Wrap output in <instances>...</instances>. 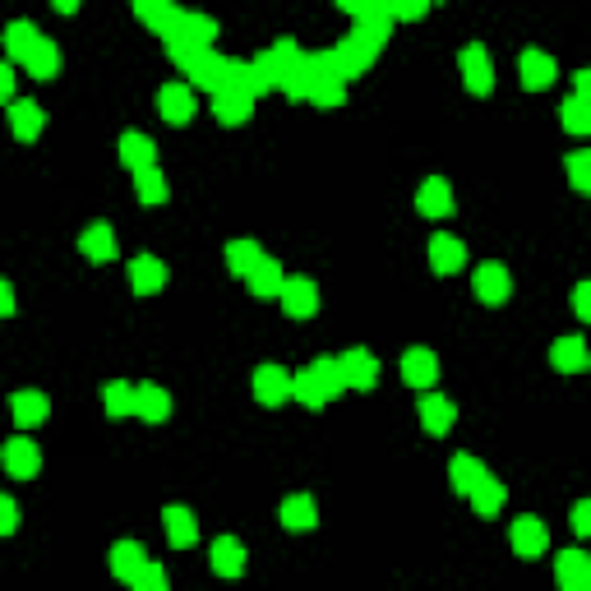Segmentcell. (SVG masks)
<instances>
[{
	"label": "cell",
	"instance_id": "43",
	"mask_svg": "<svg viewBox=\"0 0 591 591\" xmlns=\"http://www.w3.org/2000/svg\"><path fill=\"white\" fill-rule=\"evenodd\" d=\"M310 370L319 374V379H324V388L333 393V398H338V393H347V379H342V365L333 361V356H319V361H314Z\"/></svg>",
	"mask_w": 591,
	"mask_h": 591
},
{
	"label": "cell",
	"instance_id": "35",
	"mask_svg": "<svg viewBox=\"0 0 591 591\" xmlns=\"http://www.w3.org/2000/svg\"><path fill=\"white\" fill-rule=\"evenodd\" d=\"M24 70L33 74V79H56V74H61V47H56L51 37H42V42H37V51L28 56Z\"/></svg>",
	"mask_w": 591,
	"mask_h": 591
},
{
	"label": "cell",
	"instance_id": "4",
	"mask_svg": "<svg viewBox=\"0 0 591 591\" xmlns=\"http://www.w3.org/2000/svg\"><path fill=\"white\" fill-rule=\"evenodd\" d=\"M185 74H190L194 88H208V93L218 97L222 88H227V56H218V51L208 47V51H199V56H194Z\"/></svg>",
	"mask_w": 591,
	"mask_h": 591
},
{
	"label": "cell",
	"instance_id": "49",
	"mask_svg": "<svg viewBox=\"0 0 591 591\" xmlns=\"http://www.w3.org/2000/svg\"><path fill=\"white\" fill-rule=\"evenodd\" d=\"M0 97L14 107V65H0Z\"/></svg>",
	"mask_w": 591,
	"mask_h": 591
},
{
	"label": "cell",
	"instance_id": "34",
	"mask_svg": "<svg viewBox=\"0 0 591 591\" xmlns=\"http://www.w3.org/2000/svg\"><path fill=\"white\" fill-rule=\"evenodd\" d=\"M471 508H476V518H495L499 508H504V485H499L490 471H485L481 485L471 490Z\"/></svg>",
	"mask_w": 591,
	"mask_h": 591
},
{
	"label": "cell",
	"instance_id": "33",
	"mask_svg": "<svg viewBox=\"0 0 591 591\" xmlns=\"http://www.w3.org/2000/svg\"><path fill=\"white\" fill-rule=\"evenodd\" d=\"M139 416L153 425H162L171 416V393L162 384H139Z\"/></svg>",
	"mask_w": 591,
	"mask_h": 591
},
{
	"label": "cell",
	"instance_id": "11",
	"mask_svg": "<svg viewBox=\"0 0 591 591\" xmlns=\"http://www.w3.org/2000/svg\"><path fill=\"white\" fill-rule=\"evenodd\" d=\"M402 379L411 388H430L439 379V356L430 347H407L402 351Z\"/></svg>",
	"mask_w": 591,
	"mask_h": 591
},
{
	"label": "cell",
	"instance_id": "24",
	"mask_svg": "<svg viewBox=\"0 0 591 591\" xmlns=\"http://www.w3.org/2000/svg\"><path fill=\"white\" fill-rule=\"evenodd\" d=\"M42 125H47V111L37 107V102H14L10 107V130L19 144H33L37 134H42Z\"/></svg>",
	"mask_w": 591,
	"mask_h": 591
},
{
	"label": "cell",
	"instance_id": "17",
	"mask_svg": "<svg viewBox=\"0 0 591 591\" xmlns=\"http://www.w3.org/2000/svg\"><path fill=\"white\" fill-rule=\"evenodd\" d=\"M134 14H139V24H148L157 37H176V28H181V14L185 10H176V5H162V0H139L134 5Z\"/></svg>",
	"mask_w": 591,
	"mask_h": 591
},
{
	"label": "cell",
	"instance_id": "16",
	"mask_svg": "<svg viewBox=\"0 0 591 591\" xmlns=\"http://www.w3.org/2000/svg\"><path fill=\"white\" fill-rule=\"evenodd\" d=\"M10 416H14V425H19V430H33V425H42L51 416L47 393H37V388L14 393V398H10Z\"/></svg>",
	"mask_w": 591,
	"mask_h": 591
},
{
	"label": "cell",
	"instance_id": "39",
	"mask_svg": "<svg viewBox=\"0 0 591 591\" xmlns=\"http://www.w3.org/2000/svg\"><path fill=\"white\" fill-rule=\"evenodd\" d=\"M559 121H564L568 134H578V139H591V102H582V97H564V107H559Z\"/></svg>",
	"mask_w": 591,
	"mask_h": 591
},
{
	"label": "cell",
	"instance_id": "2",
	"mask_svg": "<svg viewBox=\"0 0 591 591\" xmlns=\"http://www.w3.org/2000/svg\"><path fill=\"white\" fill-rule=\"evenodd\" d=\"M471 291H476V301L481 305H504L508 291H513V278H508L504 264H481L471 273Z\"/></svg>",
	"mask_w": 591,
	"mask_h": 591
},
{
	"label": "cell",
	"instance_id": "7",
	"mask_svg": "<svg viewBox=\"0 0 591 591\" xmlns=\"http://www.w3.org/2000/svg\"><path fill=\"white\" fill-rule=\"evenodd\" d=\"M508 541H513V555L518 559H541L545 545H550V531H545L541 518H518L513 531H508Z\"/></svg>",
	"mask_w": 591,
	"mask_h": 591
},
{
	"label": "cell",
	"instance_id": "20",
	"mask_svg": "<svg viewBox=\"0 0 591 591\" xmlns=\"http://www.w3.org/2000/svg\"><path fill=\"white\" fill-rule=\"evenodd\" d=\"M79 250H84L88 264H111L116 259V231H111V222H93L79 236Z\"/></svg>",
	"mask_w": 591,
	"mask_h": 591
},
{
	"label": "cell",
	"instance_id": "18",
	"mask_svg": "<svg viewBox=\"0 0 591 591\" xmlns=\"http://www.w3.org/2000/svg\"><path fill=\"white\" fill-rule=\"evenodd\" d=\"M121 162L134 171V176H139V171H153L157 167V144L139 130H125L121 134Z\"/></svg>",
	"mask_w": 591,
	"mask_h": 591
},
{
	"label": "cell",
	"instance_id": "13",
	"mask_svg": "<svg viewBox=\"0 0 591 591\" xmlns=\"http://www.w3.org/2000/svg\"><path fill=\"white\" fill-rule=\"evenodd\" d=\"M157 111H162V121L167 125H190L194 121V93L185 84H162Z\"/></svg>",
	"mask_w": 591,
	"mask_h": 591
},
{
	"label": "cell",
	"instance_id": "47",
	"mask_svg": "<svg viewBox=\"0 0 591 591\" xmlns=\"http://www.w3.org/2000/svg\"><path fill=\"white\" fill-rule=\"evenodd\" d=\"M14 527H19V504L5 495V499H0V531H5V536H14Z\"/></svg>",
	"mask_w": 591,
	"mask_h": 591
},
{
	"label": "cell",
	"instance_id": "50",
	"mask_svg": "<svg viewBox=\"0 0 591 591\" xmlns=\"http://www.w3.org/2000/svg\"><path fill=\"white\" fill-rule=\"evenodd\" d=\"M573 97L591 102V70H578V74H573Z\"/></svg>",
	"mask_w": 591,
	"mask_h": 591
},
{
	"label": "cell",
	"instance_id": "42",
	"mask_svg": "<svg viewBox=\"0 0 591 591\" xmlns=\"http://www.w3.org/2000/svg\"><path fill=\"white\" fill-rule=\"evenodd\" d=\"M564 167H568V185H573V190H582V194H591V148L573 153Z\"/></svg>",
	"mask_w": 591,
	"mask_h": 591
},
{
	"label": "cell",
	"instance_id": "3",
	"mask_svg": "<svg viewBox=\"0 0 591 591\" xmlns=\"http://www.w3.org/2000/svg\"><path fill=\"white\" fill-rule=\"evenodd\" d=\"M333 56H338V74L342 79H356V74H365L374 65V56H379V47L374 42H365V37H342L338 47H333Z\"/></svg>",
	"mask_w": 591,
	"mask_h": 591
},
{
	"label": "cell",
	"instance_id": "12",
	"mask_svg": "<svg viewBox=\"0 0 591 591\" xmlns=\"http://www.w3.org/2000/svg\"><path fill=\"white\" fill-rule=\"evenodd\" d=\"M518 74H522V88H531V93H541V88L555 84V56L550 51H522V61H518Z\"/></svg>",
	"mask_w": 591,
	"mask_h": 591
},
{
	"label": "cell",
	"instance_id": "22",
	"mask_svg": "<svg viewBox=\"0 0 591 591\" xmlns=\"http://www.w3.org/2000/svg\"><path fill=\"white\" fill-rule=\"evenodd\" d=\"M550 365L564 374H582V370H591V347L582 338H559L550 347Z\"/></svg>",
	"mask_w": 591,
	"mask_h": 591
},
{
	"label": "cell",
	"instance_id": "40",
	"mask_svg": "<svg viewBox=\"0 0 591 591\" xmlns=\"http://www.w3.org/2000/svg\"><path fill=\"white\" fill-rule=\"evenodd\" d=\"M555 573H559V587H568V582H587L591 578V555L587 550H564V555L555 559Z\"/></svg>",
	"mask_w": 591,
	"mask_h": 591
},
{
	"label": "cell",
	"instance_id": "30",
	"mask_svg": "<svg viewBox=\"0 0 591 591\" xmlns=\"http://www.w3.org/2000/svg\"><path fill=\"white\" fill-rule=\"evenodd\" d=\"M291 398L301 402V407H310V411H319V407H328L333 402V393L324 388V379L314 370H301L296 379H291Z\"/></svg>",
	"mask_w": 591,
	"mask_h": 591
},
{
	"label": "cell",
	"instance_id": "5",
	"mask_svg": "<svg viewBox=\"0 0 591 591\" xmlns=\"http://www.w3.org/2000/svg\"><path fill=\"white\" fill-rule=\"evenodd\" d=\"M338 365H342V379H347V388H356V393H370L374 379H379V361H374L365 347L342 351Z\"/></svg>",
	"mask_w": 591,
	"mask_h": 591
},
{
	"label": "cell",
	"instance_id": "36",
	"mask_svg": "<svg viewBox=\"0 0 591 591\" xmlns=\"http://www.w3.org/2000/svg\"><path fill=\"white\" fill-rule=\"evenodd\" d=\"M254 111V97H241V93H218L213 97V116L222 125H245Z\"/></svg>",
	"mask_w": 591,
	"mask_h": 591
},
{
	"label": "cell",
	"instance_id": "27",
	"mask_svg": "<svg viewBox=\"0 0 591 591\" xmlns=\"http://www.w3.org/2000/svg\"><path fill=\"white\" fill-rule=\"evenodd\" d=\"M282 287H287V273L278 268V259H264V264L250 273V291L259 301H282Z\"/></svg>",
	"mask_w": 591,
	"mask_h": 591
},
{
	"label": "cell",
	"instance_id": "8",
	"mask_svg": "<svg viewBox=\"0 0 591 591\" xmlns=\"http://www.w3.org/2000/svg\"><path fill=\"white\" fill-rule=\"evenodd\" d=\"M148 564H153V559H148V550L139 541H116L111 545V573H116L121 582H130V587L144 578Z\"/></svg>",
	"mask_w": 591,
	"mask_h": 591
},
{
	"label": "cell",
	"instance_id": "52",
	"mask_svg": "<svg viewBox=\"0 0 591 591\" xmlns=\"http://www.w3.org/2000/svg\"><path fill=\"white\" fill-rule=\"evenodd\" d=\"M564 591H591V578H587V582H568Z\"/></svg>",
	"mask_w": 591,
	"mask_h": 591
},
{
	"label": "cell",
	"instance_id": "32",
	"mask_svg": "<svg viewBox=\"0 0 591 591\" xmlns=\"http://www.w3.org/2000/svg\"><path fill=\"white\" fill-rule=\"evenodd\" d=\"M481 476H485V467L471 458V453H458V458L448 462V481H453V490H458V495H467V499H471V490L481 485Z\"/></svg>",
	"mask_w": 591,
	"mask_h": 591
},
{
	"label": "cell",
	"instance_id": "48",
	"mask_svg": "<svg viewBox=\"0 0 591 591\" xmlns=\"http://www.w3.org/2000/svg\"><path fill=\"white\" fill-rule=\"evenodd\" d=\"M573 531H578V536H591V499H578V504H573Z\"/></svg>",
	"mask_w": 591,
	"mask_h": 591
},
{
	"label": "cell",
	"instance_id": "31",
	"mask_svg": "<svg viewBox=\"0 0 591 591\" xmlns=\"http://www.w3.org/2000/svg\"><path fill=\"white\" fill-rule=\"evenodd\" d=\"M264 259H268V254L259 250V241H231L227 245V268L236 273V278H245V282H250V273L264 264Z\"/></svg>",
	"mask_w": 591,
	"mask_h": 591
},
{
	"label": "cell",
	"instance_id": "28",
	"mask_svg": "<svg viewBox=\"0 0 591 591\" xmlns=\"http://www.w3.org/2000/svg\"><path fill=\"white\" fill-rule=\"evenodd\" d=\"M213 37H218V24H213L208 14H181V28H176L171 42H190V47L208 51L213 47Z\"/></svg>",
	"mask_w": 591,
	"mask_h": 591
},
{
	"label": "cell",
	"instance_id": "10",
	"mask_svg": "<svg viewBox=\"0 0 591 591\" xmlns=\"http://www.w3.org/2000/svg\"><path fill=\"white\" fill-rule=\"evenodd\" d=\"M130 287H134V296H157V291L167 287V264L157 254L130 259Z\"/></svg>",
	"mask_w": 591,
	"mask_h": 591
},
{
	"label": "cell",
	"instance_id": "38",
	"mask_svg": "<svg viewBox=\"0 0 591 591\" xmlns=\"http://www.w3.org/2000/svg\"><path fill=\"white\" fill-rule=\"evenodd\" d=\"M134 194H139V204H167L171 199V185H167V176H162V171H139V176H134Z\"/></svg>",
	"mask_w": 591,
	"mask_h": 591
},
{
	"label": "cell",
	"instance_id": "9",
	"mask_svg": "<svg viewBox=\"0 0 591 591\" xmlns=\"http://www.w3.org/2000/svg\"><path fill=\"white\" fill-rule=\"evenodd\" d=\"M5 471H10L14 481H33L37 471H42V453H37L33 439L14 435L10 444H5Z\"/></svg>",
	"mask_w": 591,
	"mask_h": 591
},
{
	"label": "cell",
	"instance_id": "1",
	"mask_svg": "<svg viewBox=\"0 0 591 591\" xmlns=\"http://www.w3.org/2000/svg\"><path fill=\"white\" fill-rule=\"evenodd\" d=\"M458 65H462V84H467V93L485 97L490 88H495V65H490V51H485L481 42H471V47H462Z\"/></svg>",
	"mask_w": 591,
	"mask_h": 591
},
{
	"label": "cell",
	"instance_id": "23",
	"mask_svg": "<svg viewBox=\"0 0 591 591\" xmlns=\"http://www.w3.org/2000/svg\"><path fill=\"white\" fill-rule=\"evenodd\" d=\"M37 42H42V33H37L28 19H14V24L5 28V51H10V65H28V56L37 51Z\"/></svg>",
	"mask_w": 591,
	"mask_h": 591
},
{
	"label": "cell",
	"instance_id": "21",
	"mask_svg": "<svg viewBox=\"0 0 591 591\" xmlns=\"http://www.w3.org/2000/svg\"><path fill=\"white\" fill-rule=\"evenodd\" d=\"M462 264H467V245H462L458 236L439 231L435 241H430V268H435V273H462Z\"/></svg>",
	"mask_w": 591,
	"mask_h": 591
},
{
	"label": "cell",
	"instance_id": "19",
	"mask_svg": "<svg viewBox=\"0 0 591 591\" xmlns=\"http://www.w3.org/2000/svg\"><path fill=\"white\" fill-rule=\"evenodd\" d=\"M416 208H421L425 218H448L453 213V185L444 176H430V181L416 190Z\"/></svg>",
	"mask_w": 591,
	"mask_h": 591
},
{
	"label": "cell",
	"instance_id": "44",
	"mask_svg": "<svg viewBox=\"0 0 591 591\" xmlns=\"http://www.w3.org/2000/svg\"><path fill=\"white\" fill-rule=\"evenodd\" d=\"M134 591H171L167 568H162V564H148V568H144V578L134 582Z\"/></svg>",
	"mask_w": 591,
	"mask_h": 591
},
{
	"label": "cell",
	"instance_id": "29",
	"mask_svg": "<svg viewBox=\"0 0 591 591\" xmlns=\"http://www.w3.org/2000/svg\"><path fill=\"white\" fill-rule=\"evenodd\" d=\"M282 527H287V531H310V527H319V504H314L310 495L282 499Z\"/></svg>",
	"mask_w": 591,
	"mask_h": 591
},
{
	"label": "cell",
	"instance_id": "6",
	"mask_svg": "<svg viewBox=\"0 0 591 591\" xmlns=\"http://www.w3.org/2000/svg\"><path fill=\"white\" fill-rule=\"evenodd\" d=\"M254 398H259V407H282L291 398V374L282 365H259L254 370Z\"/></svg>",
	"mask_w": 591,
	"mask_h": 591
},
{
	"label": "cell",
	"instance_id": "14",
	"mask_svg": "<svg viewBox=\"0 0 591 591\" xmlns=\"http://www.w3.org/2000/svg\"><path fill=\"white\" fill-rule=\"evenodd\" d=\"M162 527H167L171 550H190V545L199 541V518H194L190 508H181V504L162 508Z\"/></svg>",
	"mask_w": 591,
	"mask_h": 591
},
{
	"label": "cell",
	"instance_id": "41",
	"mask_svg": "<svg viewBox=\"0 0 591 591\" xmlns=\"http://www.w3.org/2000/svg\"><path fill=\"white\" fill-rule=\"evenodd\" d=\"M310 102L319 111L342 107V102H347V84H342V79H319V84H314V93H310Z\"/></svg>",
	"mask_w": 591,
	"mask_h": 591
},
{
	"label": "cell",
	"instance_id": "25",
	"mask_svg": "<svg viewBox=\"0 0 591 591\" xmlns=\"http://www.w3.org/2000/svg\"><path fill=\"white\" fill-rule=\"evenodd\" d=\"M213 573L218 578H241L245 573V545L236 536H218L213 541Z\"/></svg>",
	"mask_w": 591,
	"mask_h": 591
},
{
	"label": "cell",
	"instance_id": "37",
	"mask_svg": "<svg viewBox=\"0 0 591 591\" xmlns=\"http://www.w3.org/2000/svg\"><path fill=\"white\" fill-rule=\"evenodd\" d=\"M102 402H107V416H139V388L121 384V379L102 388Z\"/></svg>",
	"mask_w": 591,
	"mask_h": 591
},
{
	"label": "cell",
	"instance_id": "15",
	"mask_svg": "<svg viewBox=\"0 0 591 591\" xmlns=\"http://www.w3.org/2000/svg\"><path fill=\"white\" fill-rule=\"evenodd\" d=\"M282 310H287L291 319L319 314V287H314L310 278H287V287H282Z\"/></svg>",
	"mask_w": 591,
	"mask_h": 591
},
{
	"label": "cell",
	"instance_id": "51",
	"mask_svg": "<svg viewBox=\"0 0 591 591\" xmlns=\"http://www.w3.org/2000/svg\"><path fill=\"white\" fill-rule=\"evenodd\" d=\"M0 314H14V287L0 282Z\"/></svg>",
	"mask_w": 591,
	"mask_h": 591
},
{
	"label": "cell",
	"instance_id": "26",
	"mask_svg": "<svg viewBox=\"0 0 591 591\" xmlns=\"http://www.w3.org/2000/svg\"><path fill=\"white\" fill-rule=\"evenodd\" d=\"M453 421H458V407H453L448 398H421V425H425V435L444 439L448 430H453Z\"/></svg>",
	"mask_w": 591,
	"mask_h": 591
},
{
	"label": "cell",
	"instance_id": "46",
	"mask_svg": "<svg viewBox=\"0 0 591 591\" xmlns=\"http://www.w3.org/2000/svg\"><path fill=\"white\" fill-rule=\"evenodd\" d=\"M430 14V5L425 0H411V5H393V19H402V24H416V19H425Z\"/></svg>",
	"mask_w": 591,
	"mask_h": 591
},
{
	"label": "cell",
	"instance_id": "45",
	"mask_svg": "<svg viewBox=\"0 0 591 591\" xmlns=\"http://www.w3.org/2000/svg\"><path fill=\"white\" fill-rule=\"evenodd\" d=\"M573 310H578L582 324H591V282H578V287H573Z\"/></svg>",
	"mask_w": 591,
	"mask_h": 591
}]
</instances>
